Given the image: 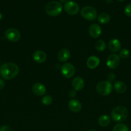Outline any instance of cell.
<instances>
[{
	"instance_id": "cell-1",
	"label": "cell",
	"mask_w": 131,
	"mask_h": 131,
	"mask_svg": "<svg viewBox=\"0 0 131 131\" xmlns=\"http://www.w3.org/2000/svg\"><path fill=\"white\" fill-rule=\"evenodd\" d=\"M19 72V67L14 63H6L0 67V75L6 80L15 78Z\"/></svg>"
},
{
	"instance_id": "cell-33",
	"label": "cell",
	"mask_w": 131,
	"mask_h": 131,
	"mask_svg": "<svg viewBox=\"0 0 131 131\" xmlns=\"http://www.w3.org/2000/svg\"><path fill=\"white\" fill-rule=\"evenodd\" d=\"M88 131H96V130H94V129H91V130H88Z\"/></svg>"
},
{
	"instance_id": "cell-28",
	"label": "cell",
	"mask_w": 131,
	"mask_h": 131,
	"mask_svg": "<svg viewBox=\"0 0 131 131\" xmlns=\"http://www.w3.org/2000/svg\"><path fill=\"white\" fill-rule=\"evenodd\" d=\"M76 94H77V93H76V91L74 90H71V91H69V96L70 97H74V96L76 95Z\"/></svg>"
},
{
	"instance_id": "cell-26",
	"label": "cell",
	"mask_w": 131,
	"mask_h": 131,
	"mask_svg": "<svg viewBox=\"0 0 131 131\" xmlns=\"http://www.w3.org/2000/svg\"><path fill=\"white\" fill-rule=\"evenodd\" d=\"M107 79L108 81L110 82V83L114 81L116 79L115 74H113V73H109V74H108L107 76Z\"/></svg>"
},
{
	"instance_id": "cell-23",
	"label": "cell",
	"mask_w": 131,
	"mask_h": 131,
	"mask_svg": "<svg viewBox=\"0 0 131 131\" xmlns=\"http://www.w3.org/2000/svg\"><path fill=\"white\" fill-rule=\"evenodd\" d=\"M53 102V99L50 95H44L42 99V102L45 106H49Z\"/></svg>"
},
{
	"instance_id": "cell-16",
	"label": "cell",
	"mask_w": 131,
	"mask_h": 131,
	"mask_svg": "<svg viewBox=\"0 0 131 131\" xmlns=\"http://www.w3.org/2000/svg\"><path fill=\"white\" fill-rule=\"evenodd\" d=\"M121 42H119V40L118 39H112L109 41V49L111 52H116L119 51L121 49Z\"/></svg>"
},
{
	"instance_id": "cell-13",
	"label": "cell",
	"mask_w": 131,
	"mask_h": 131,
	"mask_svg": "<svg viewBox=\"0 0 131 131\" xmlns=\"http://www.w3.org/2000/svg\"><path fill=\"white\" fill-rule=\"evenodd\" d=\"M71 57V53L67 49H62L57 54V58L60 62H65L68 61Z\"/></svg>"
},
{
	"instance_id": "cell-7",
	"label": "cell",
	"mask_w": 131,
	"mask_h": 131,
	"mask_svg": "<svg viewBox=\"0 0 131 131\" xmlns=\"http://www.w3.org/2000/svg\"><path fill=\"white\" fill-rule=\"evenodd\" d=\"M5 38L11 42H17L21 37L19 31L15 28H9L5 33Z\"/></svg>"
},
{
	"instance_id": "cell-9",
	"label": "cell",
	"mask_w": 131,
	"mask_h": 131,
	"mask_svg": "<svg viewBox=\"0 0 131 131\" xmlns=\"http://www.w3.org/2000/svg\"><path fill=\"white\" fill-rule=\"evenodd\" d=\"M119 63H120V57L116 54H110L107 58L106 65L110 69H116L119 66Z\"/></svg>"
},
{
	"instance_id": "cell-6",
	"label": "cell",
	"mask_w": 131,
	"mask_h": 131,
	"mask_svg": "<svg viewBox=\"0 0 131 131\" xmlns=\"http://www.w3.org/2000/svg\"><path fill=\"white\" fill-rule=\"evenodd\" d=\"M64 10L69 15H74L78 14L80 7L78 3L75 1H68L64 4Z\"/></svg>"
},
{
	"instance_id": "cell-14",
	"label": "cell",
	"mask_w": 131,
	"mask_h": 131,
	"mask_svg": "<svg viewBox=\"0 0 131 131\" xmlns=\"http://www.w3.org/2000/svg\"><path fill=\"white\" fill-rule=\"evenodd\" d=\"M46 57H47L46 54L41 50H37L33 54V60L38 63H42L44 62L46 60Z\"/></svg>"
},
{
	"instance_id": "cell-8",
	"label": "cell",
	"mask_w": 131,
	"mask_h": 131,
	"mask_svg": "<svg viewBox=\"0 0 131 131\" xmlns=\"http://www.w3.org/2000/svg\"><path fill=\"white\" fill-rule=\"evenodd\" d=\"M61 72L63 76L66 78H71L74 75L75 68L73 64L70 63H66L62 66Z\"/></svg>"
},
{
	"instance_id": "cell-22",
	"label": "cell",
	"mask_w": 131,
	"mask_h": 131,
	"mask_svg": "<svg viewBox=\"0 0 131 131\" xmlns=\"http://www.w3.org/2000/svg\"><path fill=\"white\" fill-rule=\"evenodd\" d=\"M113 131H129V129L125 124H118L114 127Z\"/></svg>"
},
{
	"instance_id": "cell-15",
	"label": "cell",
	"mask_w": 131,
	"mask_h": 131,
	"mask_svg": "<svg viewBox=\"0 0 131 131\" xmlns=\"http://www.w3.org/2000/svg\"><path fill=\"white\" fill-rule=\"evenodd\" d=\"M85 83L81 77H76L72 81V86L75 91L81 90L84 87Z\"/></svg>"
},
{
	"instance_id": "cell-34",
	"label": "cell",
	"mask_w": 131,
	"mask_h": 131,
	"mask_svg": "<svg viewBox=\"0 0 131 131\" xmlns=\"http://www.w3.org/2000/svg\"><path fill=\"white\" fill-rule=\"evenodd\" d=\"M117 1H124V0H117Z\"/></svg>"
},
{
	"instance_id": "cell-21",
	"label": "cell",
	"mask_w": 131,
	"mask_h": 131,
	"mask_svg": "<svg viewBox=\"0 0 131 131\" xmlns=\"http://www.w3.org/2000/svg\"><path fill=\"white\" fill-rule=\"evenodd\" d=\"M95 48L99 52H102L106 48V44L105 42L103 40H99L96 42L95 44Z\"/></svg>"
},
{
	"instance_id": "cell-20",
	"label": "cell",
	"mask_w": 131,
	"mask_h": 131,
	"mask_svg": "<svg viewBox=\"0 0 131 131\" xmlns=\"http://www.w3.org/2000/svg\"><path fill=\"white\" fill-rule=\"evenodd\" d=\"M110 20V17L107 13H101L98 17V20L101 24H106L109 23Z\"/></svg>"
},
{
	"instance_id": "cell-10",
	"label": "cell",
	"mask_w": 131,
	"mask_h": 131,
	"mask_svg": "<svg viewBox=\"0 0 131 131\" xmlns=\"http://www.w3.org/2000/svg\"><path fill=\"white\" fill-rule=\"evenodd\" d=\"M32 92L37 96H43L46 93V88L44 84L37 83L32 86Z\"/></svg>"
},
{
	"instance_id": "cell-3",
	"label": "cell",
	"mask_w": 131,
	"mask_h": 131,
	"mask_svg": "<svg viewBox=\"0 0 131 131\" xmlns=\"http://www.w3.org/2000/svg\"><path fill=\"white\" fill-rule=\"evenodd\" d=\"M45 11L46 14L50 16H58L61 14L62 11V5L58 1H50L46 5L45 7Z\"/></svg>"
},
{
	"instance_id": "cell-5",
	"label": "cell",
	"mask_w": 131,
	"mask_h": 131,
	"mask_svg": "<svg viewBox=\"0 0 131 131\" xmlns=\"http://www.w3.org/2000/svg\"><path fill=\"white\" fill-rule=\"evenodd\" d=\"M81 15L84 19L88 20H94L97 17V11L94 7L91 6H86L81 10Z\"/></svg>"
},
{
	"instance_id": "cell-4",
	"label": "cell",
	"mask_w": 131,
	"mask_h": 131,
	"mask_svg": "<svg viewBox=\"0 0 131 131\" xmlns=\"http://www.w3.org/2000/svg\"><path fill=\"white\" fill-rule=\"evenodd\" d=\"M113 84L111 83L106 81H101L96 85V92L102 96H106L110 94L113 91Z\"/></svg>"
},
{
	"instance_id": "cell-27",
	"label": "cell",
	"mask_w": 131,
	"mask_h": 131,
	"mask_svg": "<svg viewBox=\"0 0 131 131\" xmlns=\"http://www.w3.org/2000/svg\"><path fill=\"white\" fill-rule=\"evenodd\" d=\"M0 131H13L12 129L8 125H3L0 128Z\"/></svg>"
},
{
	"instance_id": "cell-17",
	"label": "cell",
	"mask_w": 131,
	"mask_h": 131,
	"mask_svg": "<svg viewBox=\"0 0 131 131\" xmlns=\"http://www.w3.org/2000/svg\"><path fill=\"white\" fill-rule=\"evenodd\" d=\"M100 62V59L98 58L95 56H91L88 58L86 64L89 69H94L98 66Z\"/></svg>"
},
{
	"instance_id": "cell-19",
	"label": "cell",
	"mask_w": 131,
	"mask_h": 131,
	"mask_svg": "<svg viewBox=\"0 0 131 131\" xmlns=\"http://www.w3.org/2000/svg\"><path fill=\"white\" fill-rule=\"evenodd\" d=\"M98 122V124L100 126L103 127H107V125H109V124H110V116L106 115H101L99 117Z\"/></svg>"
},
{
	"instance_id": "cell-2",
	"label": "cell",
	"mask_w": 131,
	"mask_h": 131,
	"mask_svg": "<svg viewBox=\"0 0 131 131\" xmlns=\"http://www.w3.org/2000/svg\"><path fill=\"white\" fill-rule=\"evenodd\" d=\"M110 116L115 122H122L128 116V110L123 106H117L113 110Z\"/></svg>"
},
{
	"instance_id": "cell-31",
	"label": "cell",
	"mask_w": 131,
	"mask_h": 131,
	"mask_svg": "<svg viewBox=\"0 0 131 131\" xmlns=\"http://www.w3.org/2000/svg\"><path fill=\"white\" fill-rule=\"evenodd\" d=\"M59 1L62 3H66L68 1V0H59Z\"/></svg>"
},
{
	"instance_id": "cell-11",
	"label": "cell",
	"mask_w": 131,
	"mask_h": 131,
	"mask_svg": "<svg viewBox=\"0 0 131 131\" xmlns=\"http://www.w3.org/2000/svg\"><path fill=\"white\" fill-rule=\"evenodd\" d=\"M89 33L90 36L94 38H96L100 36L101 33V28L100 25L97 24H93L90 26L89 28Z\"/></svg>"
},
{
	"instance_id": "cell-32",
	"label": "cell",
	"mask_w": 131,
	"mask_h": 131,
	"mask_svg": "<svg viewBox=\"0 0 131 131\" xmlns=\"http://www.w3.org/2000/svg\"><path fill=\"white\" fill-rule=\"evenodd\" d=\"M2 18H3V15H2V14H1V13H0V20L2 19Z\"/></svg>"
},
{
	"instance_id": "cell-25",
	"label": "cell",
	"mask_w": 131,
	"mask_h": 131,
	"mask_svg": "<svg viewBox=\"0 0 131 131\" xmlns=\"http://www.w3.org/2000/svg\"><path fill=\"white\" fill-rule=\"evenodd\" d=\"M125 14L128 17H131V3H129L125 6L124 10Z\"/></svg>"
},
{
	"instance_id": "cell-29",
	"label": "cell",
	"mask_w": 131,
	"mask_h": 131,
	"mask_svg": "<svg viewBox=\"0 0 131 131\" xmlns=\"http://www.w3.org/2000/svg\"><path fill=\"white\" fill-rule=\"evenodd\" d=\"M5 82L3 79H0V90H1L2 89H3V88L5 87Z\"/></svg>"
},
{
	"instance_id": "cell-30",
	"label": "cell",
	"mask_w": 131,
	"mask_h": 131,
	"mask_svg": "<svg viewBox=\"0 0 131 131\" xmlns=\"http://www.w3.org/2000/svg\"><path fill=\"white\" fill-rule=\"evenodd\" d=\"M106 2L108 3H113V0H106Z\"/></svg>"
},
{
	"instance_id": "cell-18",
	"label": "cell",
	"mask_w": 131,
	"mask_h": 131,
	"mask_svg": "<svg viewBox=\"0 0 131 131\" xmlns=\"http://www.w3.org/2000/svg\"><path fill=\"white\" fill-rule=\"evenodd\" d=\"M114 87L116 92L118 93H123L127 90V86H126V84L123 82L120 81L115 82Z\"/></svg>"
},
{
	"instance_id": "cell-12",
	"label": "cell",
	"mask_w": 131,
	"mask_h": 131,
	"mask_svg": "<svg viewBox=\"0 0 131 131\" xmlns=\"http://www.w3.org/2000/svg\"><path fill=\"white\" fill-rule=\"evenodd\" d=\"M69 109L73 113H78L82 110V104L77 99H72L68 103Z\"/></svg>"
},
{
	"instance_id": "cell-24",
	"label": "cell",
	"mask_w": 131,
	"mask_h": 131,
	"mask_svg": "<svg viewBox=\"0 0 131 131\" xmlns=\"http://www.w3.org/2000/svg\"><path fill=\"white\" fill-rule=\"evenodd\" d=\"M130 53L129 50L127 49H123L119 52V57L123 59L128 58L130 56Z\"/></svg>"
}]
</instances>
